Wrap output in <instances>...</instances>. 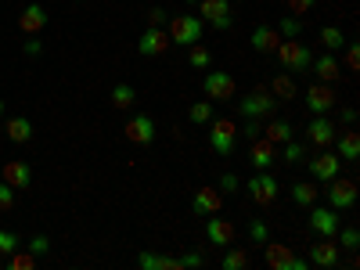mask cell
<instances>
[{
  "mask_svg": "<svg viewBox=\"0 0 360 270\" xmlns=\"http://www.w3.org/2000/svg\"><path fill=\"white\" fill-rule=\"evenodd\" d=\"M202 33H205V22H202L198 15H191V11L169 18V44H176V47H191V44H198Z\"/></svg>",
  "mask_w": 360,
  "mask_h": 270,
  "instance_id": "1",
  "label": "cell"
},
{
  "mask_svg": "<svg viewBox=\"0 0 360 270\" xmlns=\"http://www.w3.org/2000/svg\"><path fill=\"white\" fill-rule=\"evenodd\" d=\"M278 98L270 94V86H256L249 98L238 101V112H242V119H266V115H274L278 112Z\"/></svg>",
  "mask_w": 360,
  "mask_h": 270,
  "instance_id": "2",
  "label": "cell"
},
{
  "mask_svg": "<svg viewBox=\"0 0 360 270\" xmlns=\"http://www.w3.org/2000/svg\"><path fill=\"white\" fill-rule=\"evenodd\" d=\"M274 54H278L281 69H288V72H307L310 62H314V54H310V47L303 40H281Z\"/></svg>",
  "mask_w": 360,
  "mask_h": 270,
  "instance_id": "3",
  "label": "cell"
},
{
  "mask_svg": "<svg viewBox=\"0 0 360 270\" xmlns=\"http://www.w3.org/2000/svg\"><path fill=\"white\" fill-rule=\"evenodd\" d=\"M234 141H238V123L234 119H209V148L217 155H231L234 152Z\"/></svg>",
  "mask_w": 360,
  "mask_h": 270,
  "instance_id": "4",
  "label": "cell"
},
{
  "mask_svg": "<svg viewBox=\"0 0 360 270\" xmlns=\"http://www.w3.org/2000/svg\"><path fill=\"white\" fill-rule=\"evenodd\" d=\"M202 94H205L209 101H231V98L238 94V83H234V76L224 72V69H209L205 79H202Z\"/></svg>",
  "mask_w": 360,
  "mask_h": 270,
  "instance_id": "5",
  "label": "cell"
},
{
  "mask_svg": "<svg viewBox=\"0 0 360 270\" xmlns=\"http://www.w3.org/2000/svg\"><path fill=\"white\" fill-rule=\"evenodd\" d=\"M278 195H281V184H278V176L270 173V169H259V173H252V180H249V198L256 202V205H274L278 202Z\"/></svg>",
  "mask_w": 360,
  "mask_h": 270,
  "instance_id": "6",
  "label": "cell"
},
{
  "mask_svg": "<svg viewBox=\"0 0 360 270\" xmlns=\"http://www.w3.org/2000/svg\"><path fill=\"white\" fill-rule=\"evenodd\" d=\"M263 256H266V266L270 270H307V259L303 256H295L288 245H281V242H263Z\"/></svg>",
  "mask_w": 360,
  "mask_h": 270,
  "instance_id": "7",
  "label": "cell"
},
{
  "mask_svg": "<svg viewBox=\"0 0 360 270\" xmlns=\"http://www.w3.org/2000/svg\"><path fill=\"white\" fill-rule=\"evenodd\" d=\"M328 205H332L335 213H342V209H353V205H356V180H349V176L328 180Z\"/></svg>",
  "mask_w": 360,
  "mask_h": 270,
  "instance_id": "8",
  "label": "cell"
},
{
  "mask_svg": "<svg viewBox=\"0 0 360 270\" xmlns=\"http://www.w3.org/2000/svg\"><path fill=\"white\" fill-rule=\"evenodd\" d=\"M198 18L205 22V25H213L217 29V33H224V29H231V4H227V0H198Z\"/></svg>",
  "mask_w": 360,
  "mask_h": 270,
  "instance_id": "9",
  "label": "cell"
},
{
  "mask_svg": "<svg viewBox=\"0 0 360 270\" xmlns=\"http://www.w3.org/2000/svg\"><path fill=\"white\" fill-rule=\"evenodd\" d=\"M310 209V231L314 234H321V238H335L339 234V213L332 205H307Z\"/></svg>",
  "mask_w": 360,
  "mask_h": 270,
  "instance_id": "10",
  "label": "cell"
},
{
  "mask_svg": "<svg viewBox=\"0 0 360 270\" xmlns=\"http://www.w3.org/2000/svg\"><path fill=\"white\" fill-rule=\"evenodd\" d=\"M335 105H339V98H335L332 83H310V90H307V108H310V115H328Z\"/></svg>",
  "mask_w": 360,
  "mask_h": 270,
  "instance_id": "11",
  "label": "cell"
},
{
  "mask_svg": "<svg viewBox=\"0 0 360 270\" xmlns=\"http://www.w3.org/2000/svg\"><path fill=\"white\" fill-rule=\"evenodd\" d=\"M166 47H169L166 25H148L137 40V54H144V58H159V54H166Z\"/></svg>",
  "mask_w": 360,
  "mask_h": 270,
  "instance_id": "12",
  "label": "cell"
},
{
  "mask_svg": "<svg viewBox=\"0 0 360 270\" xmlns=\"http://www.w3.org/2000/svg\"><path fill=\"white\" fill-rule=\"evenodd\" d=\"M335 134H339V127L332 123V119H328V115H314L310 127H307V144H314V148H332V144H335Z\"/></svg>",
  "mask_w": 360,
  "mask_h": 270,
  "instance_id": "13",
  "label": "cell"
},
{
  "mask_svg": "<svg viewBox=\"0 0 360 270\" xmlns=\"http://www.w3.org/2000/svg\"><path fill=\"white\" fill-rule=\"evenodd\" d=\"M47 22H51V11H47L44 4H25V8H22V15H18V29H22L25 37L44 33Z\"/></svg>",
  "mask_w": 360,
  "mask_h": 270,
  "instance_id": "14",
  "label": "cell"
},
{
  "mask_svg": "<svg viewBox=\"0 0 360 270\" xmlns=\"http://www.w3.org/2000/svg\"><path fill=\"white\" fill-rule=\"evenodd\" d=\"M339 162H342V159L332 152V148H321V155L310 159V176L321 180V184H328V180L339 176Z\"/></svg>",
  "mask_w": 360,
  "mask_h": 270,
  "instance_id": "15",
  "label": "cell"
},
{
  "mask_svg": "<svg viewBox=\"0 0 360 270\" xmlns=\"http://www.w3.org/2000/svg\"><path fill=\"white\" fill-rule=\"evenodd\" d=\"M191 209H195V217H213V213H220V209H224V195H220V188H213V184L198 188L195 198H191Z\"/></svg>",
  "mask_w": 360,
  "mask_h": 270,
  "instance_id": "16",
  "label": "cell"
},
{
  "mask_svg": "<svg viewBox=\"0 0 360 270\" xmlns=\"http://www.w3.org/2000/svg\"><path fill=\"white\" fill-rule=\"evenodd\" d=\"M123 134H127V141H134V144H152V141H155V123H152V115H144V112L130 115L127 127H123Z\"/></svg>",
  "mask_w": 360,
  "mask_h": 270,
  "instance_id": "17",
  "label": "cell"
},
{
  "mask_svg": "<svg viewBox=\"0 0 360 270\" xmlns=\"http://www.w3.org/2000/svg\"><path fill=\"white\" fill-rule=\"evenodd\" d=\"M205 238H209L217 249H227V245H234V224L213 213V217L205 220Z\"/></svg>",
  "mask_w": 360,
  "mask_h": 270,
  "instance_id": "18",
  "label": "cell"
},
{
  "mask_svg": "<svg viewBox=\"0 0 360 270\" xmlns=\"http://www.w3.org/2000/svg\"><path fill=\"white\" fill-rule=\"evenodd\" d=\"M0 180H8L15 191H25L29 184H33V169H29L22 159H11V162H4V169H0Z\"/></svg>",
  "mask_w": 360,
  "mask_h": 270,
  "instance_id": "19",
  "label": "cell"
},
{
  "mask_svg": "<svg viewBox=\"0 0 360 270\" xmlns=\"http://www.w3.org/2000/svg\"><path fill=\"white\" fill-rule=\"evenodd\" d=\"M310 263L324 266V270H332L339 266V242H332V238H321V242L310 245Z\"/></svg>",
  "mask_w": 360,
  "mask_h": 270,
  "instance_id": "20",
  "label": "cell"
},
{
  "mask_svg": "<svg viewBox=\"0 0 360 270\" xmlns=\"http://www.w3.org/2000/svg\"><path fill=\"white\" fill-rule=\"evenodd\" d=\"M249 159H252L256 169H270V166H274V159H278V144H270L266 137L249 141Z\"/></svg>",
  "mask_w": 360,
  "mask_h": 270,
  "instance_id": "21",
  "label": "cell"
},
{
  "mask_svg": "<svg viewBox=\"0 0 360 270\" xmlns=\"http://www.w3.org/2000/svg\"><path fill=\"white\" fill-rule=\"evenodd\" d=\"M278 44H281V33H278L274 25H256V29H252V51H259V54H274Z\"/></svg>",
  "mask_w": 360,
  "mask_h": 270,
  "instance_id": "22",
  "label": "cell"
},
{
  "mask_svg": "<svg viewBox=\"0 0 360 270\" xmlns=\"http://www.w3.org/2000/svg\"><path fill=\"white\" fill-rule=\"evenodd\" d=\"M310 69L317 72L321 83H339V76H342V65H339V58H335V54H321V58H314Z\"/></svg>",
  "mask_w": 360,
  "mask_h": 270,
  "instance_id": "23",
  "label": "cell"
},
{
  "mask_svg": "<svg viewBox=\"0 0 360 270\" xmlns=\"http://www.w3.org/2000/svg\"><path fill=\"white\" fill-rule=\"evenodd\" d=\"M335 155L346 159V162H356L360 159V134L356 130H346V134H335Z\"/></svg>",
  "mask_w": 360,
  "mask_h": 270,
  "instance_id": "24",
  "label": "cell"
},
{
  "mask_svg": "<svg viewBox=\"0 0 360 270\" xmlns=\"http://www.w3.org/2000/svg\"><path fill=\"white\" fill-rule=\"evenodd\" d=\"M292 134H295V127L288 123V119H270V123L263 127V137L270 144H285V141H292Z\"/></svg>",
  "mask_w": 360,
  "mask_h": 270,
  "instance_id": "25",
  "label": "cell"
},
{
  "mask_svg": "<svg viewBox=\"0 0 360 270\" xmlns=\"http://www.w3.org/2000/svg\"><path fill=\"white\" fill-rule=\"evenodd\" d=\"M4 127V134L15 141V144H25L29 137H33V123H29L25 115H15V119H8V123H0Z\"/></svg>",
  "mask_w": 360,
  "mask_h": 270,
  "instance_id": "26",
  "label": "cell"
},
{
  "mask_svg": "<svg viewBox=\"0 0 360 270\" xmlns=\"http://www.w3.org/2000/svg\"><path fill=\"white\" fill-rule=\"evenodd\" d=\"M321 44H324L328 54H335V51L346 47V33H342L339 25H324V29H321Z\"/></svg>",
  "mask_w": 360,
  "mask_h": 270,
  "instance_id": "27",
  "label": "cell"
},
{
  "mask_svg": "<svg viewBox=\"0 0 360 270\" xmlns=\"http://www.w3.org/2000/svg\"><path fill=\"white\" fill-rule=\"evenodd\" d=\"M270 94H274L278 101L295 98V79H292V72H285V76H274V79H270Z\"/></svg>",
  "mask_w": 360,
  "mask_h": 270,
  "instance_id": "28",
  "label": "cell"
},
{
  "mask_svg": "<svg viewBox=\"0 0 360 270\" xmlns=\"http://www.w3.org/2000/svg\"><path fill=\"white\" fill-rule=\"evenodd\" d=\"M112 105L115 108H134L137 105V90L130 83H115L112 86Z\"/></svg>",
  "mask_w": 360,
  "mask_h": 270,
  "instance_id": "29",
  "label": "cell"
},
{
  "mask_svg": "<svg viewBox=\"0 0 360 270\" xmlns=\"http://www.w3.org/2000/svg\"><path fill=\"white\" fill-rule=\"evenodd\" d=\"M292 202L303 205V209L314 205V202H317V188L310 184V180H299V184H292Z\"/></svg>",
  "mask_w": 360,
  "mask_h": 270,
  "instance_id": "30",
  "label": "cell"
},
{
  "mask_svg": "<svg viewBox=\"0 0 360 270\" xmlns=\"http://www.w3.org/2000/svg\"><path fill=\"white\" fill-rule=\"evenodd\" d=\"M249 266V252L238 249V245H227L224 249V270H245Z\"/></svg>",
  "mask_w": 360,
  "mask_h": 270,
  "instance_id": "31",
  "label": "cell"
},
{
  "mask_svg": "<svg viewBox=\"0 0 360 270\" xmlns=\"http://www.w3.org/2000/svg\"><path fill=\"white\" fill-rule=\"evenodd\" d=\"M8 266L11 270H37V252H29V249H15L11 256H8Z\"/></svg>",
  "mask_w": 360,
  "mask_h": 270,
  "instance_id": "32",
  "label": "cell"
},
{
  "mask_svg": "<svg viewBox=\"0 0 360 270\" xmlns=\"http://www.w3.org/2000/svg\"><path fill=\"white\" fill-rule=\"evenodd\" d=\"M188 65H191V69H209V65H213V54H209V47L191 44V47H188Z\"/></svg>",
  "mask_w": 360,
  "mask_h": 270,
  "instance_id": "33",
  "label": "cell"
},
{
  "mask_svg": "<svg viewBox=\"0 0 360 270\" xmlns=\"http://www.w3.org/2000/svg\"><path fill=\"white\" fill-rule=\"evenodd\" d=\"M274 29L281 33V40H295L299 33H303V22H299L295 15H285V18H281V22H278Z\"/></svg>",
  "mask_w": 360,
  "mask_h": 270,
  "instance_id": "34",
  "label": "cell"
},
{
  "mask_svg": "<svg viewBox=\"0 0 360 270\" xmlns=\"http://www.w3.org/2000/svg\"><path fill=\"white\" fill-rule=\"evenodd\" d=\"M188 119H191L195 127L209 123V119H213V105H209V101H195V105L188 108Z\"/></svg>",
  "mask_w": 360,
  "mask_h": 270,
  "instance_id": "35",
  "label": "cell"
},
{
  "mask_svg": "<svg viewBox=\"0 0 360 270\" xmlns=\"http://www.w3.org/2000/svg\"><path fill=\"white\" fill-rule=\"evenodd\" d=\"M303 155H307V144H299V141H285L281 144V159L285 162H299Z\"/></svg>",
  "mask_w": 360,
  "mask_h": 270,
  "instance_id": "36",
  "label": "cell"
},
{
  "mask_svg": "<svg viewBox=\"0 0 360 270\" xmlns=\"http://www.w3.org/2000/svg\"><path fill=\"white\" fill-rule=\"evenodd\" d=\"M18 245H22V238L15 231H0V256H11Z\"/></svg>",
  "mask_w": 360,
  "mask_h": 270,
  "instance_id": "37",
  "label": "cell"
},
{
  "mask_svg": "<svg viewBox=\"0 0 360 270\" xmlns=\"http://www.w3.org/2000/svg\"><path fill=\"white\" fill-rule=\"evenodd\" d=\"M15 209V188L8 180H0V213H11Z\"/></svg>",
  "mask_w": 360,
  "mask_h": 270,
  "instance_id": "38",
  "label": "cell"
},
{
  "mask_svg": "<svg viewBox=\"0 0 360 270\" xmlns=\"http://www.w3.org/2000/svg\"><path fill=\"white\" fill-rule=\"evenodd\" d=\"M25 249L37 252V256H44V252H51V238H47V234H33V238L25 242Z\"/></svg>",
  "mask_w": 360,
  "mask_h": 270,
  "instance_id": "39",
  "label": "cell"
},
{
  "mask_svg": "<svg viewBox=\"0 0 360 270\" xmlns=\"http://www.w3.org/2000/svg\"><path fill=\"white\" fill-rule=\"evenodd\" d=\"M335 238H339V245H342V249H349V252L360 245V231H356V227H346V231H342V234H335Z\"/></svg>",
  "mask_w": 360,
  "mask_h": 270,
  "instance_id": "40",
  "label": "cell"
},
{
  "mask_svg": "<svg viewBox=\"0 0 360 270\" xmlns=\"http://www.w3.org/2000/svg\"><path fill=\"white\" fill-rule=\"evenodd\" d=\"M285 4H288V15L303 18L307 11H314V4H317V0H285Z\"/></svg>",
  "mask_w": 360,
  "mask_h": 270,
  "instance_id": "41",
  "label": "cell"
},
{
  "mask_svg": "<svg viewBox=\"0 0 360 270\" xmlns=\"http://www.w3.org/2000/svg\"><path fill=\"white\" fill-rule=\"evenodd\" d=\"M249 238H252V242H256V245H263V242H266V238H270V231H266V224H263V220H252V224H249Z\"/></svg>",
  "mask_w": 360,
  "mask_h": 270,
  "instance_id": "42",
  "label": "cell"
},
{
  "mask_svg": "<svg viewBox=\"0 0 360 270\" xmlns=\"http://www.w3.org/2000/svg\"><path fill=\"white\" fill-rule=\"evenodd\" d=\"M137 266L141 270H159V252H141L137 256Z\"/></svg>",
  "mask_w": 360,
  "mask_h": 270,
  "instance_id": "43",
  "label": "cell"
},
{
  "mask_svg": "<svg viewBox=\"0 0 360 270\" xmlns=\"http://www.w3.org/2000/svg\"><path fill=\"white\" fill-rule=\"evenodd\" d=\"M360 65V47L346 40V69H356Z\"/></svg>",
  "mask_w": 360,
  "mask_h": 270,
  "instance_id": "44",
  "label": "cell"
},
{
  "mask_svg": "<svg viewBox=\"0 0 360 270\" xmlns=\"http://www.w3.org/2000/svg\"><path fill=\"white\" fill-rule=\"evenodd\" d=\"M220 184H224V195H234L238 188H242V180H238L234 173H224V176H220Z\"/></svg>",
  "mask_w": 360,
  "mask_h": 270,
  "instance_id": "45",
  "label": "cell"
},
{
  "mask_svg": "<svg viewBox=\"0 0 360 270\" xmlns=\"http://www.w3.org/2000/svg\"><path fill=\"white\" fill-rule=\"evenodd\" d=\"M238 130H245V137H249V141H256V137L263 134V127H259V119H245V127H238Z\"/></svg>",
  "mask_w": 360,
  "mask_h": 270,
  "instance_id": "46",
  "label": "cell"
},
{
  "mask_svg": "<svg viewBox=\"0 0 360 270\" xmlns=\"http://www.w3.org/2000/svg\"><path fill=\"white\" fill-rule=\"evenodd\" d=\"M202 263H205L202 252H184V256H180V266H184V270H188V266H202Z\"/></svg>",
  "mask_w": 360,
  "mask_h": 270,
  "instance_id": "47",
  "label": "cell"
},
{
  "mask_svg": "<svg viewBox=\"0 0 360 270\" xmlns=\"http://www.w3.org/2000/svg\"><path fill=\"white\" fill-rule=\"evenodd\" d=\"M159 270H184V266H180V256H159Z\"/></svg>",
  "mask_w": 360,
  "mask_h": 270,
  "instance_id": "48",
  "label": "cell"
},
{
  "mask_svg": "<svg viewBox=\"0 0 360 270\" xmlns=\"http://www.w3.org/2000/svg\"><path fill=\"white\" fill-rule=\"evenodd\" d=\"M148 22H152V25H166V8H152V11H148Z\"/></svg>",
  "mask_w": 360,
  "mask_h": 270,
  "instance_id": "49",
  "label": "cell"
},
{
  "mask_svg": "<svg viewBox=\"0 0 360 270\" xmlns=\"http://www.w3.org/2000/svg\"><path fill=\"white\" fill-rule=\"evenodd\" d=\"M22 51H25L29 58H37V54L44 51V44H40V40H25V44H22Z\"/></svg>",
  "mask_w": 360,
  "mask_h": 270,
  "instance_id": "50",
  "label": "cell"
},
{
  "mask_svg": "<svg viewBox=\"0 0 360 270\" xmlns=\"http://www.w3.org/2000/svg\"><path fill=\"white\" fill-rule=\"evenodd\" d=\"M342 123H346V127L356 123V108H342Z\"/></svg>",
  "mask_w": 360,
  "mask_h": 270,
  "instance_id": "51",
  "label": "cell"
},
{
  "mask_svg": "<svg viewBox=\"0 0 360 270\" xmlns=\"http://www.w3.org/2000/svg\"><path fill=\"white\" fill-rule=\"evenodd\" d=\"M0 123H4V98H0Z\"/></svg>",
  "mask_w": 360,
  "mask_h": 270,
  "instance_id": "52",
  "label": "cell"
},
{
  "mask_svg": "<svg viewBox=\"0 0 360 270\" xmlns=\"http://www.w3.org/2000/svg\"><path fill=\"white\" fill-rule=\"evenodd\" d=\"M188 4H191V8H195V4H198V0H188Z\"/></svg>",
  "mask_w": 360,
  "mask_h": 270,
  "instance_id": "53",
  "label": "cell"
},
{
  "mask_svg": "<svg viewBox=\"0 0 360 270\" xmlns=\"http://www.w3.org/2000/svg\"><path fill=\"white\" fill-rule=\"evenodd\" d=\"M0 137H4V130H0Z\"/></svg>",
  "mask_w": 360,
  "mask_h": 270,
  "instance_id": "54",
  "label": "cell"
}]
</instances>
